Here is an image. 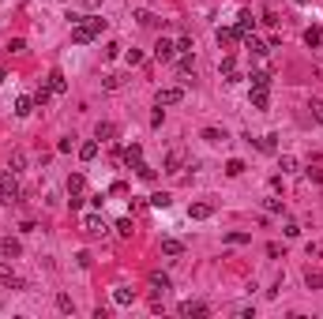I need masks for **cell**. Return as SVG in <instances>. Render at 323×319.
I'll return each mask as SVG.
<instances>
[{
    "mask_svg": "<svg viewBox=\"0 0 323 319\" xmlns=\"http://www.w3.org/2000/svg\"><path fill=\"white\" fill-rule=\"evenodd\" d=\"M282 233H286V237H301V226H297V221H286V229H282Z\"/></svg>",
    "mask_w": 323,
    "mask_h": 319,
    "instance_id": "47",
    "label": "cell"
},
{
    "mask_svg": "<svg viewBox=\"0 0 323 319\" xmlns=\"http://www.w3.org/2000/svg\"><path fill=\"white\" fill-rule=\"evenodd\" d=\"M267 210H271V214H286V207H282V199H267Z\"/></svg>",
    "mask_w": 323,
    "mask_h": 319,
    "instance_id": "43",
    "label": "cell"
},
{
    "mask_svg": "<svg viewBox=\"0 0 323 319\" xmlns=\"http://www.w3.org/2000/svg\"><path fill=\"white\" fill-rule=\"evenodd\" d=\"M225 240H230V244H248L252 237H248V233H230V237H225Z\"/></svg>",
    "mask_w": 323,
    "mask_h": 319,
    "instance_id": "44",
    "label": "cell"
},
{
    "mask_svg": "<svg viewBox=\"0 0 323 319\" xmlns=\"http://www.w3.org/2000/svg\"><path fill=\"white\" fill-rule=\"evenodd\" d=\"M0 256H4V259H19V256H23V244H19L15 237H4V240H0Z\"/></svg>",
    "mask_w": 323,
    "mask_h": 319,
    "instance_id": "5",
    "label": "cell"
},
{
    "mask_svg": "<svg viewBox=\"0 0 323 319\" xmlns=\"http://www.w3.org/2000/svg\"><path fill=\"white\" fill-rule=\"evenodd\" d=\"M102 26H106V19H102V15H83L79 23H72V42H75V45L94 42V38L102 34Z\"/></svg>",
    "mask_w": 323,
    "mask_h": 319,
    "instance_id": "1",
    "label": "cell"
},
{
    "mask_svg": "<svg viewBox=\"0 0 323 319\" xmlns=\"http://www.w3.org/2000/svg\"><path fill=\"white\" fill-rule=\"evenodd\" d=\"M252 26H255V15L252 12H241V15H237V30H241V38H248Z\"/></svg>",
    "mask_w": 323,
    "mask_h": 319,
    "instance_id": "12",
    "label": "cell"
},
{
    "mask_svg": "<svg viewBox=\"0 0 323 319\" xmlns=\"http://www.w3.org/2000/svg\"><path fill=\"white\" fill-rule=\"evenodd\" d=\"M169 203H173V199H169V192H154V196H150V207H158V210H166Z\"/></svg>",
    "mask_w": 323,
    "mask_h": 319,
    "instance_id": "25",
    "label": "cell"
},
{
    "mask_svg": "<svg viewBox=\"0 0 323 319\" xmlns=\"http://www.w3.org/2000/svg\"><path fill=\"white\" fill-rule=\"evenodd\" d=\"M177 312H180V315H207V304H199V301H180Z\"/></svg>",
    "mask_w": 323,
    "mask_h": 319,
    "instance_id": "13",
    "label": "cell"
},
{
    "mask_svg": "<svg viewBox=\"0 0 323 319\" xmlns=\"http://www.w3.org/2000/svg\"><path fill=\"white\" fill-rule=\"evenodd\" d=\"M244 169H248V166H244L241 158H230V162H225V173H230V177H241Z\"/></svg>",
    "mask_w": 323,
    "mask_h": 319,
    "instance_id": "27",
    "label": "cell"
},
{
    "mask_svg": "<svg viewBox=\"0 0 323 319\" xmlns=\"http://www.w3.org/2000/svg\"><path fill=\"white\" fill-rule=\"evenodd\" d=\"M260 150H263V154H274V150H278V143H274V135H263V139H260Z\"/></svg>",
    "mask_w": 323,
    "mask_h": 319,
    "instance_id": "34",
    "label": "cell"
},
{
    "mask_svg": "<svg viewBox=\"0 0 323 319\" xmlns=\"http://www.w3.org/2000/svg\"><path fill=\"white\" fill-rule=\"evenodd\" d=\"M162 252H166V256H180V252H184V244L169 237V240H162Z\"/></svg>",
    "mask_w": 323,
    "mask_h": 319,
    "instance_id": "24",
    "label": "cell"
},
{
    "mask_svg": "<svg viewBox=\"0 0 323 319\" xmlns=\"http://www.w3.org/2000/svg\"><path fill=\"white\" fill-rule=\"evenodd\" d=\"M79 158H83V162H94V158H98V139L83 143V147H79Z\"/></svg>",
    "mask_w": 323,
    "mask_h": 319,
    "instance_id": "17",
    "label": "cell"
},
{
    "mask_svg": "<svg viewBox=\"0 0 323 319\" xmlns=\"http://www.w3.org/2000/svg\"><path fill=\"white\" fill-rule=\"evenodd\" d=\"M19 199H23V192H19V184H15V173H0V203L15 207Z\"/></svg>",
    "mask_w": 323,
    "mask_h": 319,
    "instance_id": "2",
    "label": "cell"
},
{
    "mask_svg": "<svg viewBox=\"0 0 323 319\" xmlns=\"http://www.w3.org/2000/svg\"><path fill=\"white\" fill-rule=\"evenodd\" d=\"M136 173H139V180H158V169H150L147 162H136Z\"/></svg>",
    "mask_w": 323,
    "mask_h": 319,
    "instance_id": "22",
    "label": "cell"
},
{
    "mask_svg": "<svg viewBox=\"0 0 323 319\" xmlns=\"http://www.w3.org/2000/svg\"><path fill=\"white\" fill-rule=\"evenodd\" d=\"M218 72H222L225 79H230V75L237 72V60H233V56H222V64H218Z\"/></svg>",
    "mask_w": 323,
    "mask_h": 319,
    "instance_id": "31",
    "label": "cell"
},
{
    "mask_svg": "<svg viewBox=\"0 0 323 319\" xmlns=\"http://www.w3.org/2000/svg\"><path fill=\"white\" fill-rule=\"evenodd\" d=\"M102 86H106V90H117V86H124V75H106Z\"/></svg>",
    "mask_w": 323,
    "mask_h": 319,
    "instance_id": "36",
    "label": "cell"
},
{
    "mask_svg": "<svg viewBox=\"0 0 323 319\" xmlns=\"http://www.w3.org/2000/svg\"><path fill=\"white\" fill-rule=\"evenodd\" d=\"M23 166H26V154H23V150H12V158H8V169H12V173H23Z\"/></svg>",
    "mask_w": 323,
    "mask_h": 319,
    "instance_id": "19",
    "label": "cell"
},
{
    "mask_svg": "<svg viewBox=\"0 0 323 319\" xmlns=\"http://www.w3.org/2000/svg\"><path fill=\"white\" fill-rule=\"evenodd\" d=\"M305 285H308V289H319V285H323V274H316V270H308V274H305Z\"/></svg>",
    "mask_w": 323,
    "mask_h": 319,
    "instance_id": "35",
    "label": "cell"
},
{
    "mask_svg": "<svg viewBox=\"0 0 323 319\" xmlns=\"http://www.w3.org/2000/svg\"><path fill=\"white\" fill-rule=\"evenodd\" d=\"M113 56H120V45H117V42L106 45V60H113Z\"/></svg>",
    "mask_w": 323,
    "mask_h": 319,
    "instance_id": "48",
    "label": "cell"
},
{
    "mask_svg": "<svg viewBox=\"0 0 323 319\" xmlns=\"http://www.w3.org/2000/svg\"><path fill=\"white\" fill-rule=\"evenodd\" d=\"M196 45H192V38H177V53H192Z\"/></svg>",
    "mask_w": 323,
    "mask_h": 319,
    "instance_id": "41",
    "label": "cell"
},
{
    "mask_svg": "<svg viewBox=\"0 0 323 319\" xmlns=\"http://www.w3.org/2000/svg\"><path fill=\"white\" fill-rule=\"evenodd\" d=\"M244 45H248V49H252L255 56H263V53H271V45H267V42H260V38H252V34H248V38H244Z\"/></svg>",
    "mask_w": 323,
    "mask_h": 319,
    "instance_id": "16",
    "label": "cell"
},
{
    "mask_svg": "<svg viewBox=\"0 0 323 319\" xmlns=\"http://www.w3.org/2000/svg\"><path fill=\"white\" fill-rule=\"evenodd\" d=\"M136 23H139V26H158L162 19H158L154 12H136Z\"/></svg>",
    "mask_w": 323,
    "mask_h": 319,
    "instance_id": "23",
    "label": "cell"
},
{
    "mask_svg": "<svg viewBox=\"0 0 323 319\" xmlns=\"http://www.w3.org/2000/svg\"><path fill=\"white\" fill-rule=\"evenodd\" d=\"M124 162H128V166L143 162V147H139V143H132V147H124Z\"/></svg>",
    "mask_w": 323,
    "mask_h": 319,
    "instance_id": "18",
    "label": "cell"
},
{
    "mask_svg": "<svg viewBox=\"0 0 323 319\" xmlns=\"http://www.w3.org/2000/svg\"><path fill=\"white\" fill-rule=\"evenodd\" d=\"M113 135H117V124H109V120H98V128H94V139H102V143H109Z\"/></svg>",
    "mask_w": 323,
    "mask_h": 319,
    "instance_id": "11",
    "label": "cell"
},
{
    "mask_svg": "<svg viewBox=\"0 0 323 319\" xmlns=\"http://www.w3.org/2000/svg\"><path fill=\"white\" fill-rule=\"evenodd\" d=\"M56 308H60V312H75V304H72V297H68V293L56 297Z\"/></svg>",
    "mask_w": 323,
    "mask_h": 319,
    "instance_id": "37",
    "label": "cell"
},
{
    "mask_svg": "<svg viewBox=\"0 0 323 319\" xmlns=\"http://www.w3.org/2000/svg\"><path fill=\"white\" fill-rule=\"evenodd\" d=\"M252 109H267V102H271V94L267 90H260V86H252Z\"/></svg>",
    "mask_w": 323,
    "mask_h": 319,
    "instance_id": "15",
    "label": "cell"
},
{
    "mask_svg": "<svg viewBox=\"0 0 323 319\" xmlns=\"http://www.w3.org/2000/svg\"><path fill=\"white\" fill-rule=\"evenodd\" d=\"M83 229H87V237H102L106 233V221H102V214H87L83 218Z\"/></svg>",
    "mask_w": 323,
    "mask_h": 319,
    "instance_id": "7",
    "label": "cell"
},
{
    "mask_svg": "<svg viewBox=\"0 0 323 319\" xmlns=\"http://www.w3.org/2000/svg\"><path fill=\"white\" fill-rule=\"evenodd\" d=\"M117 233H120V237H132V218H120V221H117Z\"/></svg>",
    "mask_w": 323,
    "mask_h": 319,
    "instance_id": "40",
    "label": "cell"
},
{
    "mask_svg": "<svg viewBox=\"0 0 323 319\" xmlns=\"http://www.w3.org/2000/svg\"><path fill=\"white\" fill-rule=\"evenodd\" d=\"M124 60L136 68V64H143V53H139V49H128V53H124Z\"/></svg>",
    "mask_w": 323,
    "mask_h": 319,
    "instance_id": "39",
    "label": "cell"
},
{
    "mask_svg": "<svg viewBox=\"0 0 323 319\" xmlns=\"http://www.w3.org/2000/svg\"><path fill=\"white\" fill-rule=\"evenodd\" d=\"M83 4H87V8H98V4H102V0H83Z\"/></svg>",
    "mask_w": 323,
    "mask_h": 319,
    "instance_id": "49",
    "label": "cell"
},
{
    "mask_svg": "<svg viewBox=\"0 0 323 319\" xmlns=\"http://www.w3.org/2000/svg\"><path fill=\"white\" fill-rule=\"evenodd\" d=\"M154 56H158V60H173V56H177V42H169V38H158Z\"/></svg>",
    "mask_w": 323,
    "mask_h": 319,
    "instance_id": "4",
    "label": "cell"
},
{
    "mask_svg": "<svg viewBox=\"0 0 323 319\" xmlns=\"http://www.w3.org/2000/svg\"><path fill=\"white\" fill-rule=\"evenodd\" d=\"M305 45H308V49H319V45H323V30H319V26H308V30H305Z\"/></svg>",
    "mask_w": 323,
    "mask_h": 319,
    "instance_id": "14",
    "label": "cell"
},
{
    "mask_svg": "<svg viewBox=\"0 0 323 319\" xmlns=\"http://www.w3.org/2000/svg\"><path fill=\"white\" fill-rule=\"evenodd\" d=\"M49 90L53 94H64V90H68V79H64L60 68H53V72H49Z\"/></svg>",
    "mask_w": 323,
    "mask_h": 319,
    "instance_id": "10",
    "label": "cell"
},
{
    "mask_svg": "<svg viewBox=\"0 0 323 319\" xmlns=\"http://www.w3.org/2000/svg\"><path fill=\"white\" fill-rule=\"evenodd\" d=\"M211 214H214L211 203H192V207H188V218H192V221H207Z\"/></svg>",
    "mask_w": 323,
    "mask_h": 319,
    "instance_id": "8",
    "label": "cell"
},
{
    "mask_svg": "<svg viewBox=\"0 0 323 319\" xmlns=\"http://www.w3.org/2000/svg\"><path fill=\"white\" fill-rule=\"evenodd\" d=\"M83 188H87V180H83V173H75V177H68V196H79Z\"/></svg>",
    "mask_w": 323,
    "mask_h": 319,
    "instance_id": "21",
    "label": "cell"
},
{
    "mask_svg": "<svg viewBox=\"0 0 323 319\" xmlns=\"http://www.w3.org/2000/svg\"><path fill=\"white\" fill-rule=\"evenodd\" d=\"M8 53H26V42L23 38H12V42H8Z\"/></svg>",
    "mask_w": 323,
    "mask_h": 319,
    "instance_id": "38",
    "label": "cell"
},
{
    "mask_svg": "<svg viewBox=\"0 0 323 319\" xmlns=\"http://www.w3.org/2000/svg\"><path fill=\"white\" fill-rule=\"evenodd\" d=\"M12 278H15V274H12V267H8V263H0V282L8 285V282H12Z\"/></svg>",
    "mask_w": 323,
    "mask_h": 319,
    "instance_id": "46",
    "label": "cell"
},
{
    "mask_svg": "<svg viewBox=\"0 0 323 319\" xmlns=\"http://www.w3.org/2000/svg\"><path fill=\"white\" fill-rule=\"evenodd\" d=\"M237 42H244L237 26H222V30H218V45H237Z\"/></svg>",
    "mask_w": 323,
    "mask_h": 319,
    "instance_id": "9",
    "label": "cell"
},
{
    "mask_svg": "<svg viewBox=\"0 0 323 319\" xmlns=\"http://www.w3.org/2000/svg\"><path fill=\"white\" fill-rule=\"evenodd\" d=\"M203 139H207V143H225V132H218V128H203Z\"/></svg>",
    "mask_w": 323,
    "mask_h": 319,
    "instance_id": "32",
    "label": "cell"
},
{
    "mask_svg": "<svg viewBox=\"0 0 323 319\" xmlns=\"http://www.w3.org/2000/svg\"><path fill=\"white\" fill-rule=\"evenodd\" d=\"M113 301H117V304H132V301H136V289H117Z\"/></svg>",
    "mask_w": 323,
    "mask_h": 319,
    "instance_id": "28",
    "label": "cell"
},
{
    "mask_svg": "<svg viewBox=\"0 0 323 319\" xmlns=\"http://www.w3.org/2000/svg\"><path fill=\"white\" fill-rule=\"evenodd\" d=\"M49 98H53L49 83H45V86H38V90H34V105H45V102H49Z\"/></svg>",
    "mask_w": 323,
    "mask_h": 319,
    "instance_id": "30",
    "label": "cell"
},
{
    "mask_svg": "<svg viewBox=\"0 0 323 319\" xmlns=\"http://www.w3.org/2000/svg\"><path fill=\"white\" fill-rule=\"evenodd\" d=\"M252 86H260V90H271V75H267V72H252Z\"/></svg>",
    "mask_w": 323,
    "mask_h": 319,
    "instance_id": "26",
    "label": "cell"
},
{
    "mask_svg": "<svg viewBox=\"0 0 323 319\" xmlns=\"http://www.w3.org/2000/svg\"><path fill=\"white\" fill-rule=\"evenodd\" d=\"M162 120H166V113H162V105H158V109L150 113V128H162Z\"/></svg>",
    "mask_w": 323,
    "mask_h": 319,
    "instance_id": "42",
    "label": "cell"
},
{
    "mask_svg": "<svg viewBox=\"0 0 323 319\" xmlns=\"http://www.w3.org/2000/svg\"><path fill=\"white\" fill-rule=\"evenodd\" d=\"M278 166H282V173H293V169H297V158H293V154H282Z\"/></svg>",
    "mask_w": 323,
    "mask_h": 319,
    "instance_id": "33",
    "label": "cell"
},
{
    "mask_svg": "<svg viewBox=\"0 0 323 319\" xmlns=\"http://www.w3.org/2000/svg\"><path fill=\"white\" fill-rule=\"evenodd\" d=\"M154 102H158V105H177V102H184V86H162Z\"/></svg>",
    "mask_w": 323,
    "mask_h": 319,
    "instance_id": "3",
    "label": "cell"
},
{
    "mask_svg": "<svg viewBox=\"0 0 323 319\" xmlns=\"http://www.w3.org/2000/svg\"><path fill=\"white\" fill-rule=\"evenodd\" d=\"M180 162H184V158H180V150H173L166 158V173H180Z\"/></svg>",
    "mask_w": 323,
    "mask_h": 319,
    "instance_id": "29",
    "label": "cell"
},
{
    "mask_svg": "<svg viewBox=\"0 0 323 319\" xmlns=\"http://www.w3.org/2000/svg\"><path fill=\"white\" fill-rule=\"evenodd\" d=\"M15 113L19 117H30L34 113V98H15Z\"/></svg>",
    "mask_w": 323,
    "mask_h": 319,
    "instance_id": "20",
    "label": "cell"
},
{
    "mask_svg": "<svg viewBox=\"0 0 323 319\" xmlns=\"http://www.w3.org/2000/svg\"><path fill=\"white\" fill-rule=\"evenodd\" d=\"M308 109H312V117L323 124V102H308Z\"/></svg>",
    "mask_w": 323,
    "mask_h": 319,
    "instance_id": "45",
    "label": "cell"
},
{
    "mask_svg": "<svg viewBox=\"0 0 323 319\" xmlns=\"http://www.w3.org/2000/svg\"><path fill=\"white\" fill-rule=\"evenodd\" d=\"M147 282H150V289H154L158 297H162V293H169V285H173V282H169V274H162V270H150Z\"/></svg>",
    "mask_w": 323,
    "mask_h": 319,
    "instance_id": "6",
    "label": "cell"
}]
</instances>
